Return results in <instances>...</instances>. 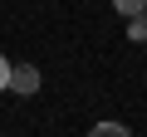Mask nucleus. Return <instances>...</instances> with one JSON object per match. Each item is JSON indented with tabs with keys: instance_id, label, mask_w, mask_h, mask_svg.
I'll return each mask as SVG.
<instances>
[{
	"instance_id": "obj_1",
	"label": "nucleus",
	"mask_w": 147,
	"mask_h": 137,
	"mask_svg": "<svg viewBox=\"0 0 147 137\" xmlns=\"http://www.w3.org/2000/svg\"><path fill=\"white\" fill-rule=\"evenodd\" d=\"M39 68L34 64H10V79H5V93H15V98H34L39 93Z\"/></svg>"
},
{
	"instance_id": "obj_2",
	"label": "nucleus",
	"mask_w": 147,
	"mask_h": 137,
	"mask_svg": "<svg viewBox=\"0 0 147 137\" xmlns=\"http://www.w3.org/2000/svg\"><path fill=\"white\" fill-rule=\"evenodd\" d=\"M113 10L127 15V20H132V15H147V10H142V0H113Z\"/></svg>"
},
{
	"instance_id": "obj_3",
	"label": "nucleus",
	"mask_w": 147,
	"mask_h": 137,
	"mask_svg": "<svg viewBox=\"0 0 147 137\" xmlns=\"http://www.w3.org/2000/svg\"><path fill=\"white\" fill-rule=\"evenodd\" d=\"M93 137H127V127H123V122H98Z\"/></svg>"
},
{
	"instance_id": "obj_4",
	"label": "nucleus",
	"mask_w": 147,
	"mask_h": 137,
	"mask_svg": "<svg viewBox=\"0 0 147 137\" xmlns=\"http://www.w3.org/2000/svg\"><path fill=\"white\" fill-rule=\"evenodd\" d=\"M5 79H10V59L0 54V93H5Z\"/></svg>"
},
{
	"instance_id": "obj_5",
	"label": "nucleus",
	"mask_w": 147,
	"mask_h": 137,
	"mask_svg": "<svg viewBox=\"0 0 147 137\" xmlns=\"http://www.w3.org/2000/svg\"><path fill=\"white\" fill-rule=\"evenodd\" d=\"M142 10H147V0H142Z\"/></svg>"
},
{
	"instance_id": "obj_6",
	"label": "nucleus",
	"mask_w": 147,
	"mask_h": 137,
	"mask_svg": "<svg viewBox=\"0 0 147 137\" xmlns=\"http://www.w3.org/2000/svg\"><path fill=\"white\" fill-rule=\"evenodd\" d=\"M142 39H147V34H142Z\"/></svg>"
}]
</instances>
